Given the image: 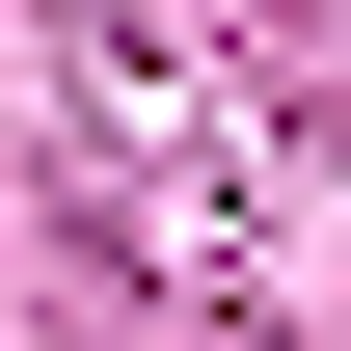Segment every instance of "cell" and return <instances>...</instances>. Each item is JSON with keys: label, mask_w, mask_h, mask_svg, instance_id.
<instances>
[]
</instances>
